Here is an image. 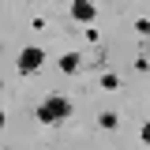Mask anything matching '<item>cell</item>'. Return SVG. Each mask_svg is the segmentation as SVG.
I'll return each instance as SVG.
<instances>
[{
  "label": "cell",
  "mask_w": 150,
  "mask_h": 150,
  "mask_svg": "<svg viewBox=\"0 0 150 150\" xmlns=\"http://www.w3.org/2000/svg\"><path fill=\"white\" fill-rule=\"evenodd\" d=\"M60 68H64V71H75V68H79V56H75V53L60 56Z\"/></svg>",
  "instance_id": "277c9868"
},
{
  "label": "cell",
  "mask_w": 150,
  "mask_h": 150,
  "mask_svg": "<svg viewBox=\"0 0 150 150\" xmlns=\"http://www.w3.org/2000/svg\"><path fill=\"white\" fill-rule=\"evenodd\" d=\"M71 15L79 19V23H90V19H94V4H90V0H75V4H71Z\"/></svg>",
  "instance_id": "3957f363"
},
{
  "label": "cell",
  "mask_w": 150,
  "mask_h": 150,
  "mask_svg": "<svg viewBox=\"0 0 150 150\" xmlns=\"http://www.w3.org/2000/svg\"><path fill=\"white\" fill-rule=\"evenodd\" d=\"M41 64H45V49H38V45H30V49H23V53H19V71H23V75L38 71Z\"/></svg>",
  "instance_id": "7a4b0ae2"
},
{
  "label": "cell",
  "mask_w": 150,
  "mask_h": 150,
  "mask_svg": "<svg viewBox=\"0 0 150 150\" xmlns=\"http://www.w3.org/2000/svg\"><path fill=\"white\" fill-rule=\"evenodd\" d=\"M71 112V101L68 98H45L41 105H38V120L41 124H56V120H64Z\"/></svg>",
  "instance_id": "6da1fadb"
},
{
  "label": "cell",
  "mask_w": 150,
  "mask_h": 150,
  "mask_svg": "<svg viewBox=\"0 0 150 150\" xmlns=\"http://www.w3.org/2000/svg\"><path fill=\"white\" fill-rule=\"evenodd\" d=\"M143 143H150V124H143Z\"/></svg>",
  "instance_id": "5b68a950"
}]
</instances>
